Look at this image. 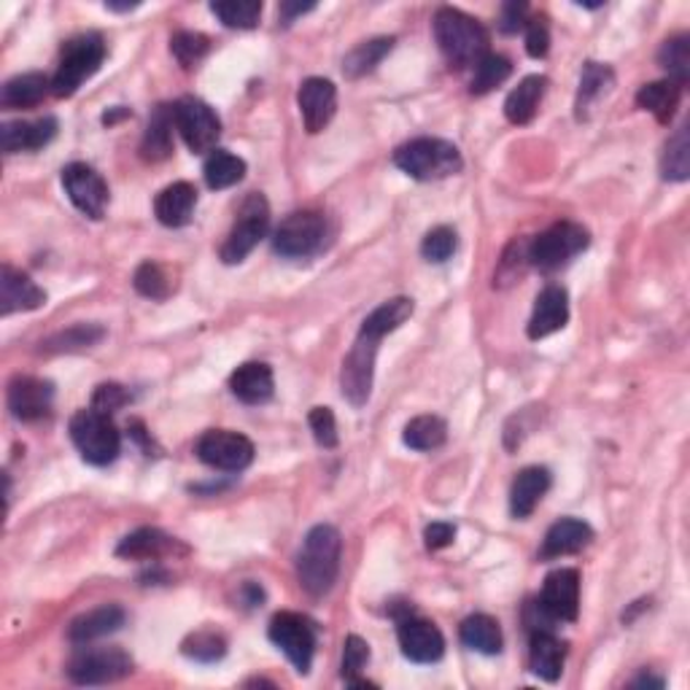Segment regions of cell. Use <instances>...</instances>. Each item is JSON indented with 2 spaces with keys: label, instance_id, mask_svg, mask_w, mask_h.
<instances>
[{
  "label": "cell",
  "instance_id": "27",
  "mask_svg": "<svg viewBox=\"0 0 690 690\" xmlns=\"http://www.w3.org/2000/svg\"><path fill=\"white\" fill-rule=\"evenodd\" d=\"M229 391L246 405H264L275 391V378L264 361H246L229 376Z\"/></svg>",
  "mask_w": 690,
  "mask_h": 690
},
{
  "label": "cell",
  "instance_id": "18",
  "mask_svg": "<svg viewBox=\"0 0 690 690\" xmlns=\"http://www.w3.org/2000/svg\"><path fill=\"white\" fill-rule=\"evenodd\" d=\"M55 402V386L49 381L31 376H16L9 383V411L20 421H38L49 416Z\"/></svg>",
  "mask_w": 690,
  "mask_h": 690
},
{
  "label": "cell",
  "instance_id": "2",
  "mask_svg": "<svg viewBox=\"0 0 690 690\" xmlns=\"http://www.w3.org/2000/svg\"><path fill=\"white\" fill-rule=\"evenodd\" d=\"M435 38L453 68L475 66L488 55V33L475 16L442 5L435 14Z\"/></svg>",
  "mask_w": 690,
  "mask_h": 690
},
{
  "label": "cell",
  "instance_id": "8",
  "mask_svg": "<svg viewBox=\"0 0 690 690\" xmlns=\"http://www.w3.org/2000/svg\"><path fill=\"white\" fill-rule=\"evenodd\" d=\"M270 229V205L262 194H249L246 203L240 205V216L235 227L229 229L227 240L222 246L224 264H240L251 251L262 243V238Z\"/></svg>",
  "mask_w": 690,
  "mask_h": 690
},
{
  "label": "cell",
  "instance_id": "10",
  "mask_svg": "<svg viewBox=\"0 0 690 690\" xmlns=\"http://www.w3.org/2000/svg\"><path fill=\"white\" fill-rule=\"evenodd\" d=\"M381 341L370 335H356V343L350 345L348 356L343 359L341 370V391L345 400L354 407H365L372 394V378H376V359Z\"/></svg>",
  "mask_w": 690,
  "mask_h": 690
},
{
  "label": "cell",
  "instance_id": "49",
  "mask_svg": "<svg viewBox=\"0 0 690 690\" xmlns=\"http://www.w3.org/2000/svg\"><path fill=\"white\" fill-rule=\"evenodd\" d=\"M367 664H370V645H367L361 637L350 634L343 645V666H341L343 680L345 682L356 680Z\"/></svg>",
  "mask_w": 690,
  "mask_h": 690
},
{
  "label": "cell",
  "instance_id": "4",
  "mask_svg": "<svg viewBox=\"0 0 690 690\" xmlns=\"http://www.w3.org/2000/svg\"><path fill=\"white\" fill-rule=\"evenodd\" d=\"M103 60H106V41L100 33H84V36L71 38L62 46L60 66L51 79V92L57 97L76 95L79 86L100 71Z\"/></svg>",
  "mask_w": 690,
  "mask_h": 690
},
{
  "label": "cell",
  "instance_id": "54",
  "mask_svg": "<svg viewBox=\"0 0 690 690\" xmlns=\"http://www.w3.org/2000/svg\"><path fill=\"white\" fill-rule=\"evenodd\" d=\"M424 539H427L429 550H442L448 548V545H453V539H456V526L448 521H435L424 528Z\"/></svg>",
  "mask_w": 690,
  "mask_h": 690
},
{
  "label": "cell",
  "instance_id": "24",
  "mask_svg": "<svg viewBox=\"0 0 690 690\" xmlns=\"http://www.w3.org/2000/svg\"><path fill=\"white\" fill-rule=\"evenodd\" d=\"M194 209H198V189L189 181H176L165 187L154 200V216L165 227H187L192 222Z\"/></svg>",
  "mask_w": 690,
  "mask_h": 690
},
{
  "label": "cell",
  "instance_id": "58",
  "mask_svg": "<svg viewBox=\"0 0 690 690\" xmlns=\"http://www.w3.org/2000/svg\"><path fill=\"white\" fill-rule=\"evenodd\" d=\"M122 117H130L128 108H114L111 114H106V117H103V124H114L117 119H122Z\"/></svg>",
  "mask_w": 690,
  "mask_h": 690
},
{
  "label": "cell",
  "instance_id": "46",
  "mask_svg": "<svg viewBox=\"0 0 690 690\" xmlns=\"http://www.w3.org/2000/svg\"><path fill=\"white\" fill-rule=\"evenodd\" d=\"M170 51L181 68H194L211 51V38L203 33L181 31L170 38Z\"/></svg>",
  "mask_w": 690,
  "mask_h": 690
},
{
  "label": "cell",
  "instance_id": "42",
  "mask_svg": "<svg viewBox=\"0 0 690 690\" xmlns=\"http://www.w3.org/2000/svg\"><path fill=\"white\" fill-rule=\"evenodd\" d=\"M513 73V66H510L508 57L502 55H491L488 51L483 60L475 62V73H473V84H469V92L473 95H486V92L497 90L499 84H504Z\"/></svg>",
  "mask_w": 690,
  "mask_h": 690
},
{
  "label": "cell",
  "instance_id": "23",
  "mask_svg": "<svg viewBox=\"0 0 690 690\" xmlns=\"http://www.w3.org/2000/svg\"><path fill=\"white\" fill-rule=\"evenodd\" d=\"M594 543V528L580 518H561L545 534V543L539 556L543 559H561V556L580 554L583 548Z\"/></svg>",
  "mask_w": 690,
  "mask_h": 690
},
{
  "label": "cell",
  "instance_id": "12",
  "mask_svg": "<svg viewBox=\"0 0 690 690\" xmlns=\"http://www.w3.org/2000/svg\"><path fill=\"white\" fill-rule=\"evenodd\" d=\"M198 459L222 473H243L254 462V442L240 431L211 429L198 440Z\"/></svg>",
  "mask_w": 690,
  "mask_h": 690
},
{
  "label": "cell",
  "instance_id": "55",
  "mask_svg": "<svg viewBox=\"0 0 690 690\" xmlns=\"http://www.w3.org/2000/svg\"><path fill=\"white\" fill-rule=\"evenodd\" d=\"M313 9H316L313 3H281V20H284V25H292L297 16L308 14V11H313Z\"/></svg>",
  "mask_w": 690,
  "mask_h": 690
},
{
  "label": "cell",
  "instance_id": "48",
  "mask_svg": "<svg viewBox=\"0 0 690 690\" xmlns=\"http://www.w3.org/2000/svg\"><path fill=\"white\" fill-rule=\"evenodd\" d=\"M456 246H459L456 229L435 227V229H429L427 238H424L421 254L424 259H429V262L440 264V262H448V259L456 254Z\"/></svg>",
  "mask_w": 690,
  "mask_h": 690
},
{
  "label": "cell",
  "instance_id": "50",
  "mask_svg": "<svg viewBox=\"0 0 690 690\" xmlns=\"http://www.w3.org/2000/svg\"><path fill=\"white\" fill-rule=\"evenodd\" d=\"M310 431H313L316 442L321 448H337L341 437H337V421H335V413L330 407H313L308 416Z\"/></svg>",
  "mask_w": 690,
  "mask_h": 690
},
{
  "label": "cell",
  "instance_id": "21",
  "mask_svg": "<svg viewBox=\"0 0 690 690\" xmlns=\"http://www.w3.org/2000/svg\"><path fill=\"white\" fill-rule=\"evenodd\" d=\"M569 321V295L563 286H545L539 292L537 302H534V313L528 319L526 335L532 341H543V337L554 335L567 326Z\"/></svg>",
  "mask_w": 690,
  "mask_h": 690
},
{
  "label": "cell",
  "instance_id": "29",
  "mask_svg": "<svg viewBox=\"0 0 690 690\" xmlns=\"http://www.w3.org/2000/svg\"><path fill=\"white\" fill-rule=\"evenodd\" d=\"M548 79L545 76H526L504 100V117L513 124H528L539 111L545 92H548Z\"/></svg>",
  "mask_w": 690,
  "mask_h": 690
},
{
  "label": "cell",
  "instance_id": "20",
  "mask_svg": "<svg viewBox=\"0 0 690 690\" xmlns=\"http://www.w3.org/2000/svg\"><path fill=\"white\" fill-rule=\"evenodd\" d=\"M46 305V292L31 275L14 270L11 264L0 267V313H22V310H38Z\"/></svg>",
  "mask_w": 690,
  "mask_h": 690
},
{
  "label": "cell",
  "instance_id": "13",
  "mask_svg": "<svg viewBox=\"0 0 690 690\" xmlns=\"http://www.w3.org/2000/svg\"><path fill=\"white\" fill-rule=\"evenodd\" d=\"M172 119L192 154L211 152L222 135V122H218L216 111L200 97H181L178 103H172Z\"/></svg>",
  "mask_w": 690,
  "mask_h": 690
},
{
  "label": "cell",
  "instance_id": "19",
  "mask_svg": "<svg viewBox=\"0 0 690 690\" xmlns=\"http://www.w3.org/2000/svg\"><path fill=\"white\" fill-rule=\"evenodd\" d=\"M176 554H189L187 545L178 543L170 534L159 532V528L143 526L138 532L128 534L122 543L117 545V556L119 559H130V561H157V559H168V556Z\"/></svg>",
  "mask_w": 690,
  "mask_h": 690
},
{
  "label": "cell",
  "instance_id": "7",
  "mask_svg": "<svg viewBox=\"0 0 690 690\" xmlns=\"http://www.w3.org/2000/svg\"><path fill=\"white\" fill-rule=\"evenodd\" d=\"M326 238V216L319 211H297L286 216L273 235L275 254L286 259H308L319 254Z\"/></svg>",
  "mask_w": 690,
  "mask_h": 690
},
{
  "label": "cell",
  "instance_id": "35",
  "mask_svg": "<svg viewBox=\"0 0 690 690\" xmlns=\"http://www.w3.org/2000/svg\"><path fill=\"white\" fill-rule=\"evenodd\" d=\"M49 90L51 82L44 73H22V76L5 82L3 92H0V103L5 108H33L44 100Z\"/></svg>",
  "mask_w": 690,
  "mask_h": 690
},
{
  "label": "cell",
  "instance_id": "59",
  "mask_svg": "<svg viewBox=\"0 0 690 690\" xmlns=\"http://www.w3.org/2000/svg\"><path fill=\"white\" fill-rule=\"evenodd\" d=\"M138 5L141 3H114V0H108L106 9L108 11H132V9H138Z\"/></svg>",
  "mask_w": 690,
  "mask_h": 690
},
{
  "label": "cell",
  "instance_id": "38",
  "mask_svg": "<svg viewBox=\"0 0 690 690\" xmlns=\"http://www.w3.org/2000/svg\"><path fill=\"white\" fill-rule=\"evenodd\" d=\"M106 337V330L97 324H73L68 330L57 332L49 341L41 343L46 354H71V350H84L97 345Z\"/></svg>",
  "mask_w": 690,
  "mask_h": 690
},
{
  "label": "cell",
  "instance_id": "32",
  "mask_svg": "<svg viewBox=\"0 0 690 690\" xmlns=\"http://www.w3.org/2000/svg\"><path fill=\"white\" fill-rule=\"evenodd\" d=\"M459 640L464 647L475 650L483 655L502 653L504 637L497 620L491 615H469L462 626H459Z\"/></svg>",
  "mask_w": 690,
  "mask_h": 690
},
{
  "label": "cell",
  "instance_id": "33",
  "mask_svg": "<svg viewBox=\"0 0 690 690\" xmlns=\"http://www.w3.org/2000/svg\"><path fill=\"white\" fill-rule=\"evenodd\" d=\"M416 305H413L411 297H394V300H386L383 305H378L365 321H361V335H370L376 341H383V337L391 335L394 330H400L407 319L413 316Z\"/></svg>",
  "mask_w": 690,
  "mask_h": 690
},
{
  "label": "cell",
  "instance_id": "56",
  "mask_svg": "<svg viewBox=\"0 0 690 690\" xmlns=\"http://www.w3.org/2000/svg\"><path fill=\"white\" fill-rule=\"evenodd\" d=\"M243 602L249 604V607H262L264 591L259 588L257 583H246V585H243Z\"/></svg>",
  "mask_w": 690,
  "mask_h": 690
},
{
  "label": "cell",
  "instance_id": "14",
  "mask_svg": "<svg viewBox=\"0 0 690 690\" xmlns=\"http://www.w3.org/2000/svg\"><path fill=\"white\" fill-rule=\"evenodd\" d=\"M62 189L68 200L90 218H103L108 209V183L86 163H71L62 168Z\"/></svg>",
  "mask_w": 690,
  "mask_h": 690
},
{
  "label": "cell",
  "instance_id": "11",
  "mask_svg": "<svg viewBox=\"0 0 690 690\" xmlns=\"http://www.w3.org/2000/svg\"><path fill=\"white\" fill-rule=\"evenodd\" d=\"M132 675V658L122 647L82 650L68 664V677L76 686H108Z\"/></svg>",
  "mask_w": 690,
  "mask_h": 690
},
{
  "label": "cell",
  "instance_id": "9",
  "mask_svg": "<svg viewBox=\"0 0 690 690\" xmlns=\"http://www.w3.org/2000/svg\"><path fill=\"white\" fill-rule=\"evenodd\" d=\"M267 637L300 675H308L316 653V623L300 612H278L270 620Z\"/></svg>",
  "mask_w": 690,
  "mask_h": 690
},
{
  "label": "cell",
  "instance_id": "28",
  "mask_svg": "<svg viewBox=\"0 0 690 690\" xmlns=\"http://www.w3.org/2000/svg\"><path fill=\"white\" fill-rule=\"evenodd\" d=\"M550 488V473L545 467H526L518 473L510 488V513L513 518H528L539 499L548 493Z\"/></svg>",
  "mask_w": 690,
  "mask_h": 690
},
{
  "label": "cell",
  "instance_id": "3",
  "mask_svg": "<svg viewBox=\"0 0 690 690\" xmlns=\"http://www.w3.org/2000/svg\"><path fill=\"white\" fill-rule=\"evenodd\" d=\"M394 165L416 181H440L464 168L462 152L442 138H413L394 152Z\"/></svg>",
  "mask_w": 690,
  "mask_h": 690
},
{
  "label": "cell",
  "instance_id": "51",
  "mask_svg": "<svg viewBox=\"0 0 690 690\" xmlns=\"http://www.w3.org/2000/svg\"><path fill=\"white\" fill-rule=\"evenodd\" d=\"M130 402L128 389L119 386V383H100L92 394V411L103 413V416H114L117 411H122Z\"/></svg>",
  "mask_w": 690,
  "mask_h": 690
},
{
  "label": "cell",
  "instance_id": "22",
  "mask_svg": "<svg viewBox=\"0 0 690 690\" xmlns=\"http://www.w3.org/2000/svg\"><path fill=\"white\" fill-rule=\"evenodd\" d=\"M124 620H128V612H124L119 604H103V607L92 609V612L79 615V618L68 626V640H71L73 645H90V642L103 640V637L122 629Z\"/></svg>",
  "mask_w": 690,
  "mask_h": 690
},
{
  "label": "cell",
  "instance_id": "17",
  "mask_svg": "<svg viewBox=\"0 0 690 690\" xmlns=\"http://www.w3.org/2000/svg\"><path fill=\"white\" fill-rule=\"evenodd\" d=\"M539 604L554 620H578L580 612V572L578 569H556L545 578Z\"/></svg>",
  "mask_w": 690,
  "mask_h": 690
},
{
  "label": "cell",
  "instance_id": "45",
  "mask_svg": "<svg viewBox=\"0 0 690 690\" xmlns=\"http://www.w3.org/2000/svg\"><path fill=\"white\" fill-rule=\"evenodd\" d=\"M132 286H135L138 295L148 297V300H168L172 292L168 273L157 262H143L132 275Z\"/></svg>",
  "mask_w": 690,
  "mask_h": 690
},
{
  "label": "cell",
  "instance_id": "57",
  "mask_svg": "<svg viewBox=\"0 0 690 690\" xmlns=\"http://www.w3.org/2000/svg\"><path fill=\"white\" fill-rule=\"evenodd\" d=\"M631 688H655V690H661V688H664V680H661V677L642 675V677H637L634 682H631Z\"/></svg>",
  "mask_w": 690,
  "mask_h": 690
},
{
  "label": "cell",
  "instance_id": "44",
  "mask_svg": "<svg viewBox=\"0 0 690 690\" xmlns=\"http://www.w3.org/2000/svg\"><path fill=\"white\" fill-rule=\"evenodd\" d=\"M181 653L187 655V658L200 661V664H216V661H222L224 655H227V640L211 629L194 631V634H189L187 640H183Z\"/></svg>",
  "mask_w": 690,
  "mask_h": 690
},
{
  "label": "cell",
  "instance_id": "30",
  "mask_svg": "<svg viewBox=\"0 0 690 690\" xmlns=\"http://www.w3.org/2000/svg\"><path fill=\"white\" fill-rule=\"evenodd\" d=\"M172 128H176V119H172V106H157L154 114L148 117V128L143 132L141 141V157L146 163H163L172 154Z\"/></svg>",
  "mask_w": 690,
  "mask_h": 690
},
{
  "label": "cell",
  "instance_id": "1",
  "mask_svg": "<svg viewBox=\"0 0 690 690\" xmlns=\"http://www.w3.org/2000/svg\"><path fill=\"white\" fill-rule=\"evenodd\" d=\"M343 537L330 523H319L305 534V543L297 554V580L302 591L313 599L330 594L341 574Z\"/></svg>",
  "mask_w": 690,
  "mask_h": 690
},
{
  "label": "cell",
  "instance_id": "37",
  "mask_svg": "<svg viewBox=\"0 0 690 690\" xmlns=\"http://www.w3.org/2000/svg\"><path fill=\"white\" fill-rule=\"evenodd\" d=\"M402 440L413 451H437L448 440V424L440 416H416L402 431Z\"/></svg>",
  "mask_w": 690,
  "mask_h": 690
},
{
  "label": "cell",
  "instance_id": "25",
  "mask_svg": "<svg viewBox=\"0 0 690 690\" xmlns=\"http://www.w3.org/2000/svg\"><path fill=\"white\" fill-rule=\"evenodd\" d=\"M567 661V645L554 634V629L532 631L528 640V666L534 675L545 682H556L563 671Z\"/></svg>",
  "mask_w": 690,
  "mask_h": 690
},
{
  "label": "cell",
  "instance_id": "36",
  "mask_svg": "<svg viewBox=\"0 0 690 690\" xmlns=\"http://www.w3.org/2000/svg\"><path fill=\"white\" fill-rule=\"evenodd\" d=\"M391 49H394V38H389V36L372 38V41L354 46L343 60L345 79H361V76H367V73H372L378 66H381L383 57H386Z\"/></svg>",
  "mask_w": 690,
  "mask_h": 690
},
{
  "label": "cell",
  "instance_id": "26",
  "mask_svg": "<svg viewBox=\"0 0 690 690\" xmlns=\"http://www.w3.org/2000/svg\"><path fill=\"white\" fill-rule=\"evenodd\" d=\"M57 135V119L44 117L38 122H5L0 128V146L5 154L16 152H36L44 148L51 138Z\"/></svg>",
  "mask_w": 690,
  "mask_h": 690
},
{
  "label": "cell",
  "instance_id": "39",
  "mask_svg": "<svg viewBox=\"0 0 690 690\" xmlns=\"http://www.w3.org/2000/svg\"><path fill=\"white\" fill-rule=\"evenodd\" d=\"M658 66L669 73V82L686 86L690 79V36L666 38L664 46L658 49Z\"/></svg>",
  "mask_w": 690,
  "mask_h": 690
},
{
  "label": "cell",
  "instance_id": "16",
  "mask_svg": "<svg viewBox=\"0 0 690 690\" xmlns=\"http://www.w3.org/2000/svg\"><path fill=\"white\" fill-rule=\"evenodd\" d=\"M297 106H300L305 130L316 135L335 119L337 86L330 79H305L300 92H297Z\"/></svg>",
  "mask_w": 690,
  "mask_h": 690
},
{
  "label": "cell",
  "instance_id": "47",
  "mask_svg": "<svg viewBox=\"0 0 690 690\" xmlns=\"http://www.w3.org/2000/svg\"><path fill=\"white\" fill-rule=\"evenodd\" d=\"M528 262V240H513L504 251L502 262H499L497 275H493V286H510L523 275V264Z\"/></svg>",
  "mask_w": 690,
  "mask_h": 690
},
{
  "label": "cell",
  "instance_id": "40",
  "mask_svg": "<svg viewBox=\"0 0 690 690\" xmlns=\"http://www.w3.org/2000/svg\"><path fill=\"white\" fill-rule=\"evenodd\" d=\"M688 124H682L675 135L669 138L661 157V176L666 181H688L690 176V141H688Z\"/></svg>",
  "mask_w": 690,
  "mask_h": 690
},
{
  "label": "cell",
  "instance_id": "43",
  "mask_svg": "<svg viewBox=\"0 0 690 690\" xmlns=\"http://www.w3.org/2000/svg\"><path fill=\"white\" fill-rule=\"evenodd\" d=\"M211 11L222 20L224 27L254 31L259 16H262V3H257V0H224V3H211Z\"/></svg>",
  "mask_w": 690,
  "mask_h": 690
},
{
  "label": "cell",
  "instance_id": "34",
  "mask_svg": "<svg viewBox=\"0 0 690 690\" xmlns=\"http://www.w3.org/2000/svg\"><path fill=\"white\" fill-rule=\"evenodd\" d=\"M680 97H682V86L669 82H653L645 84L640 92H637V106L645 108V111L653 114L661 124H669L675 119L677 106H680Z\"/></svg>",
  "mask_w": 690,
  "mask_h": 690
},
{
  "label": "cell",
  "instance_id": "53",
  "mask_svg": "<svg viewBox=\"0 0 690 690\" xmlns=\"http://www.w3.org/2000/svg\"><path fill=\"white\" fill-rule=\"evenodd\" d=\"M526 25H528V5L526 3H518V0H513V3L502 5L499 31H502L504 36H515V33H521Z\"/></svg>",
  "mask_w": 690,
  "mask_h": 690
},
{
  "label": "cell",
  "instance_id": "15",
  "mask_svg": "<svg viewBox=\"0 0 690 690\" xmlns=\"http://www.w3.org/2000/svg\"><path fill=\"white\" fill-rule=\"evenodd\" d=\"M396 640H400L402 653L413 664H437L445 655V637L431 620L405 615L396 620Z\"/></svg>",
  "mask_w": 690,
  "mask_h": 690
},
{
  "label": "cell",
  "instance_id": "31",
  "mask_svg": "<svg viewBox=\"0 0 690 690\" xmlns=\"http://www.w3.org/2000/svg\"><path fill=\"white\" fill-rule=\"evenodd\" d=\"M615 86V73L609 66H602V62H585L583 76H580V90H578V100H574V111H578V119L591 117L596 103L602 97H607Z\"/></svg>",
  "mask_w": 690,
  "mask_h": 690
},
{
  "label": "cell",
  "instance_id": "6",
  "mask_svg": "<svg viewBox=\"0 0 690 690\" xmlns=\"http://www.w3.org/2000/svg\"><path fill=\"white\" fill-rule=\"evenodd\" d=\"M591 243V235L583 224L556 222L537 238L528 240V262L543 273H556L563 264L572 262L574 257L583 254Z\"/></svg>",
  "mask_w": 690,
  "mask_h": 690
},
{
  "label": "cell",
  "instance_id": "52",
  "mask_svg": "<svg viewBox=\"0 0 690 690\" xmlns=\"http://www.w3.org/2000/svg\"><path fill=\"white\" fill-rule=\"evenodd\" d=\"M550 49V31L545 16H534L526 25V51L534 60H543Z\"/></svg>",
  "mask_w": 690,
  "mask_h": 690
},
{
  "label": "cell",
  "instance_id": "41",
  "mask_svg": "<svg viewBox=\"0 0 690 690\" xmlns=\"http://www.w3.org/2000/svg\"><path fill=\"white\" fill-rule=\"evenodd\" d=\"M205 183L211 189H229L235 183L243 181L246 176V163L235 154L224 152V148H216L209 159H205Z\"/></svg>",
  "mask_w": 690,
  "mask_h": 690
},
{
  "label": "cell",
  "instance_id": "5",
  "mask_svg": "<svg viewBox=\"0 0 690 690\" xmlns=\"http://www.w3.org/2000/svg\"><path fill=\"white\" fill-rule=\"evenodd\" d=\"M68 431H71L73 445L79 448L84 462L95 464V467H108L111 462H117L119 451H122V435L114 427L111 416H103L92 407L73 413Z\"/></svg>",
  "mask_w": 690,
  "mask_h": 690
}]
</instances>
